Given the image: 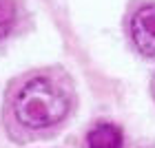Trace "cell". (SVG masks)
<instances>
[{"mask_svg": "<svg viewBox=\"0 0 155 148\" xmlns=\"http://www.w3.org/2000/svg\"><path fill=\"white\" fill-rule=\"evenodd\" d=\"M135 148H155V144H149V142H144V144H137Z\"/></svg>", "mask_w": 155, "mask_h": 148, "instance_id": "5b68a950", "label": "cell"}, {"mask_svg": "<svg viewBox=\"0 0 155 148\" xmlns=\"http://www.w3.org/2000/svg\"><path fill=\"white\" fill-rule=\"evenodd\" d=\"M151 93H153V100H155V75H153V80H151Z\"/></svg>", "mask_w": 155, "mask_h": 148, "instance_id": "8992f818", "label": "cell"}, {"mask_svg": "<svg viewBox=\"0 0 155 148\" xmlns=\"http://www.w3.org/2000/svg\"><path fill=\"white\" fill-rule=\"evenodd\" d=\"M78 108L75 82L64 66H40L16 75L2 100L5 133L16 144L51 139Z\"/></svg>", "mask_w": 155, "mask_h": 148, "instance_id": "6da1fadb", "label": "cell"}, {"mask_svg": "<svg viewBox=\"0 0 155 148\" xmlns=\"http://www.w3.org/2000/svg\"><path fill=\"white\" fill-rule=\"evenodd\" d=\"M126 36L142 58H155V2H137L126 16Z\"/></svg>", "mask_w": 155, "mask_h": 148, "instance_id": "7a4b0ae2", "label": "cell"}, {"mask_svg": "<svg viewBox=\"0 0 155 148\" xmlns=\"http://www.w3.org/2000/svg\"><path fill=\"white\" fill-rule=\"evenodd\" d=\"M87 148H122L124 133L113 122H95L84 135Z\"/></svg>", "mask_w": 155, "mask_h": 148, "instance_id": "3957f363", "label": "cell"}, {"mask_svg": "<svg viewBox=\"0 0 155 148\" xmlns=\"http://www.w3.org/2000/svg\"><path fill=\"white\" fill-rule=\"evenodd\" d=\"M18 24V2L16 0H0V42L7 40Z\"/></svg>", "mask_w": 155, "mask_h": 148, "instance_id": "277c9868", "label": "cell"}]
</instances>
